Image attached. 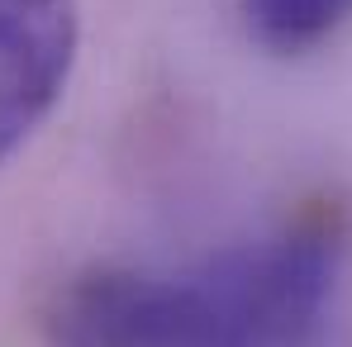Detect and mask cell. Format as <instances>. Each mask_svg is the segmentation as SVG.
Instances as JSON below:
<instances>
[{
    "instance_id": "cell-1",
    "label": "cell",
    "mask_w": 352,
    "mask_h": 347,
    "mask_svg": "<svg viewBox=\"0 0 352 347\" xmlns=\"http://www.w3.org/2000/svg\"><path fill=\"white\" fill-rule=\"evenodd\" d=\"M348 257V219L309 210L181 271L96 267L53 304L62 347H305Z\"/></svg>"
},
{
    "instance_id": "cell-2",
    "label": "cell",
    "mask_w": 352,
    "mask_h": 347,
    "mask_svg": "<svg viewBox=\"0 0 352 347\" xmlns=\"http://www.w3.org/2000/svg\"><path fill=\"white\" fill-rule=\"evenodd\" d=\"M81 48L76 0H0V162L62 100Z\"/></svg>"
},
{
    "instance_id": "cell-3",
    "label": "cell",
    "mask_w": 352,
    "mask_h": 347,
    "mask_svg": "<svg viewBox=\"0 0 352 347\" xmlns=\"http://www.w3.org/2000/svg\"><path fill=\"white\" fill-rule=\"evenodd\" d=\"M248 34L272 53H309L352 19V0H238Z\"/></svg>"
}]
</instances>
